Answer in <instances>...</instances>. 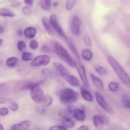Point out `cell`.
<instances>
[{
    "label": "cell",
    "mask_w": 130,
    "mask_h": 130,
    "mask_svg": "<svg viewBox=\"0 0 130 130\" xmlns=\"http://www.w3.org/2000/svg\"><path fill=\"white\" fill-rule=\"evenodd\" d=\"M108 62L110 64V67L113 69L114 72L117 75L119 79L126 86L129 88L130 86V77L124 69L121 67L120 63L116 60L114 57L112 55L107 56Z\"/></svg>",
    "instance_id": "cell-1"
},
{
    "label": "cell",
    "mask_w": 130,
    "mask_h": 130,
    "mask_svg": "<svg viewBox=\"0 0 130 130\" xmlns=\"http://www.w3.org/2000/svg\"><path fill=\"white\" fill-rule=\"evenodd\" d=\"M53 65L55 67V68L57 69L58 70V71L60 72V74L61 76H62V77H63L69 85H71V86H73V87H78V86H79L80 82L79 81L78 79L76 77H75L74 76L71 74L66 69V68L63 66V65L57 62H53Z\"/></svg>",
    "instance_id": "cell-2"
},
{
    "label": "cell",
    "mask_w": 130,
    "mask_h": 130,
    "mask_svg": "<svg viewBox=\"0 0 130 130\" xmlns=\"http://www.w3.org/2000/svg\"><path fill=\"white\" fill-rule=\"evenodd\" d=\"M53 50L62 60L67 63L69 66L71 67H76V63L75 61L72 59L67 51L58 42H54L53 43Z\"/></svg>",
    "instance_id": "cell-3"
},
{
    "label": "cell",
    "mask_w": 130,
    "mask_h": 130,
    "mask_svg": "<svg viewBox=\"0 0 130 130\" xmlns=\"http://www.w3.org/2000/svg\"><path fill=\"white\" fill-rule=\"evenodd\" d=\"M59 99L63 104H72L78 99V93L70 88H66L62 89L60 91Z\"/></svg>",
    "instance_id": "cell-4"
},
{
    "label": "cell",
    "mask_w": 130,
    "mask_h": 130,
    "mask_svg": "<svg viewBox=\"0 0 130 130\" xmlns=\"http://www.w3.org/2000/svg\"><path fill=\"white\" fill-rule=\"evenodd\" d=\"M95 99H96V102L99 104V105H100V107L104 110V111L106 112L107 113L109 114H114V110H113L112 108L110 107V105H109V103L106 101V100L105 99V98L103 96V95L100 93L99 91H95Z\"/></svg>",
    "instance_id": "cell-5"
},
{
    "label": "cell",
    "mask_w": 130,
    "mask_h": 130,
    "mask_svg": "<svg viewBox=\"0 0 130 130\" xmlns=\"http://www.w3.org/2000/svg\"><path fill=\"white\" fill-rule=\"evenodd\" d=\"M51 58L48 55H41L36 57L32 60L30 62V66L34 67L46 66L50 63Z\"/></svg>",
    "instance_id": "cell-6"
},
{
    "label": "cell",
    "mask_w": 130,
    "mask_h": 130,
    "mask_svg": "<svg viewBox=\"0 0 130 130\" xmlns=\"http://www.w3.org/2000/svg\"><path fill=\"white\" fill-rule=\"evenodd\" d=\"M50 20L51 23H52V25H53V29H54V30L58 33V35H59L60 36L62 37V38H63L64 39H66V41L68 40V38H67L65 31L63 30L62 27L60 25L59 22H58V19H57V17L56 16V15H55V14H52V15L50 16Z\"/></svg>",
    "instance_id": "cell-7"
},
{
    "label": "cell",
    "mask_w": 130,
    "mask_h": 130,
    "mask_svg": "<svg viewBox=\"0 0 130 130\" xmlns=\"http://www.w3.org/2000/svg\"><path fill=\"white\" fill-rule=\"evenodd\" d=\"M81 21L80 18L77 15H74L72 18L70 24V28H71V32L74 36H77L79 34L80 30H81Z\"/></svg>",
    "instance_id": "cell-8"
},
{
    "label": "cell",
    "mask_w": 130,
    "mask_h": 130,
    "mask_svg": "<svg viewBox=\"0 0 130 130\" xmlns=\"http://www.w3.org/2000/svg\"><path fill=\"white\" fill-rule=\"evenodd\" d=\"M44 96L45 95L44 94V91L39 87V86H36L30 91V96L33 101L37 104L42 103Z\"/></svg>",
    "instance_id": "cell-9"
},
{
    "label": "cell",
    "mask_w": 130,
    "mask_h": 130,
    "mask_svg": "<svg viewBox=\"0 0 130 130\" xmlns=\"http://www.w3.org/2000/svg\"><path fill=\"white\" fill-rule=\"evenodd\" d=\"M76 68L77 69L79 76L80 79H81L83 84L86 87H90V83H89L88 80L87 76H86V69H85V67H84L83 65L81 64V63H76Z\"/></svg>",
    "instance_id": "cell-10"
},
{
    "label": "cell",
    "mask_w": 130,
    "mask_h": 130,
    "mask_svg": "<svg viewBox=\"0 0 130 130\" xmlns=\"http://www.w3.org/2000/svg\"><path fill=\"white\" fill-rule=\"evenodd\" d=\"M32 125V122L30 120H25L15 124L10 128L11 130H27L29 129Z\"/></svg>",
    "instance_id": "cell-11"
},
{
    "label": "cell",
    "mask_w": 130,
    "mask_h": 130,
    "mask_svg": "<svg viewBox=\"0 0 130 130\" xmlns=\"http://www.w3.org/2000/svg\"><path fill=\"white\" fill-rule=\"evenodd\" d=\"M42 23H43V25L46 32L49 35H53V32H54V29L51 23L50 20L47 19L45 17H42Z\"/></svg>",
    "instance_id": "cell-12"
},
{
    "label": "cell",
    "mask_w": 130,
    "mask_h": 130,
    "mask_svg": "<svg viewBox=\"0 0 130 130\" xmlns=\"http://www.w3.org/2000/svg\"><path fill=\"white\" fill-rule=\"evenodd\" d=\"M23 34L27 39H33L37 34V29L32 26H29L24 30Z\"/></svg>",
    "instance_id": "cell-13"
},
{
    "label": "cell",
    "mask_w": 130,
    "mask_h": 130,
    "mask_svg": "<svg viewBox=\"0 0 130 130\" xmlns=\"http://www.w3.org/2000/svg\"><path fill=\"white\" fill-rule=\"evenodd\" d=\"M72 113L73 114L75 119L79 122L84 121L85 118H86V114H85V111L81 109H74L72 112Z\"/></svg>",
    "instance_id": "cell-14"
},
{
    "label": "cell",
    "mask_w": 130,
    "mask_h": 130,
    "mask_svg": "<svg viewBox=\"0 0 130 130\" xmlns=\"http://www.w3.org/2000/svg\"><path fill=\"white\" fill-rule=\"evenodd\" d=\"M90 77H91V80H92L94 85L96 86V88H97L98 89H99L100 91H104V83H103V81H102L99 77H98L97 76H95L93 74H90Z\"/></svg>",
    "instance_id": "cell-15"
},
{
    "label": "cell",
    "mask_w": 130,
    "mask_h": 130,
    "mask_svg": "<svg viewBox=\"0 0 130 130\" xmlns=\"http://www.w3.org/2000/svg\"><path fill=\"white\" fill-rule=\"evenodd\" d=\"M81 93L83 99L85 101L88 102H92L93 100V97L92 95H91L90 91L86 90L85 88L82 87L81 88Z\"/></svg>",
    "instance_id": "cell-16"
},
{
    "label": "cell",
    "mask_w": 130,
    "mask_h": 130,
    "mask_svg": "<svg viewBox=\"0 0 130 130\" xmlns=\"http://www.w3.org/2000/svg\"><path fill=\"white\" fill-rule=\"evenodd\" d=\"M93 123L96 128H102L105 124V121L102 116L99 115H95L93 117Z\"/></svg>",
    "instance_id": "cell-17"
},
{
    "label": "cell",
    "mask_w": 130,
    "mask_h": 130,
    "mask_svg": "<svg viewBox=\"0 0 130 130\" xmlns=\"http://www.w3.org/2000/svg\"><path fill=\"white\" fill-rule=\"evenodd\" d=\"M81 56L84 60L90 62L93 59V52L89 49H84L81 52Z\"/></svg>",
    "instance_id": "cell-18"
},
{
    "label": "cell",
    "mask_w": 130,
    "mask_h": 130,
    "mask_svg": "<svg viewBox=\"0 0 130 130\" xmlns=\"http://www.w3.org/2000/svg\"><path fill=\"white\" fill-rule=\"evenodd\" d=\"M0 15L3 17H14L15 16V13L10 9L1 8L0 9Z\"/></svg>",
    "instance_id": "cell-19"
},
{
    "label": "cell",
    "mask_w": 130,
    "mask_h": 130,
    "mask_svg": "<svg viewBox=\"0 0 130 130\" xmlns=\"http://www.w3.org/2000/svg\"><path fill=\"white\" fill-rule=\"evenodd\" d=\"M62 124L67 128H72L76 125V123L71 118L68 117H65L62 120Z\"/></svg>",
    "instance_id": "cell-20"
},
{
    "label": "cell",
    "mask_w": 130,
    "mask_h": 130,
    "mask_svg": "<svg viewBox=\"0 0 130 130\" xmlns=\"http://www.w3.org/2000/svg\"><path fill=\"white\" fill-rule=\"evenodd\" d=\"M39 5L43 10L48 11L51 8V0H39Z\"/></svg>",
    "instance_id": "cell-21"
},
{
    "label": "cell",
    "mask_w": 130,
    "mask_h": 130,
    "mask_svg": "<svg viewBox=\"0 0 130 130\" xmlns=\"http://www.w3.org/2000/svg\"><path fill=\"white\" fill-rule=\"evenodd\" d=\"M53 97L52 96H50V95H46L44 96V99H43V102H42V104H43V106L45 107H48L51 106L53 104Z\"/></svg>",
    "instance_id": "cell-22"
},
{
    "label": "cell",
    "mask_w": 130,
    "mask_h": 130,
    "mask_svg": "<svg viewBox=\"0 0 130 130\" xmlns=\"http://www.w3.org/2000/svg\"><path fill=\"white\" fill-rule=\"evenodd\" d=\"M67 45H68V46L69 47V48L71 49V50L72 51V53L74 54V55L76 56V58H77V59L79 60L80 58H81V57H80V55L79 54L78 51H77V48H76V46H74V44L72 43V41H69V39L68 40H67Z\"/></svg>",
    "instance_id": "cell-23"
},
{
    "label": "cell",
    "mask_w": 130,
    "mask_h": 130,
    "mask_svg": "<svg viewBox=\"0 0 130 130\" xmlns=\"http://www.w3.org/2000/svg\"><path fill=\"white\" fill-rule=\"evenodd\" d=\"M18 58L16 57H9L6 60V66L9 67H13L17 64Z\"/></svg>",
    "instance_id": "cell-24"
},
{
    "label": "cell",
    "mask_w": 130,
    "mask_h": 130,
    "mask_svg": "<svg viewBox=\"0 0 130 130\" xmlns=\"http://www.w3.org/2000/svg\"><path fill=\"white\" fill-rule=\"evenodd\" d=\"M119 85L116 82H110L108 85V89L111 92H116L119 90Z\"/></svg>",
    "instance_id": "cell-25"
},
{
    "label": "cell",
    "mask_w": 130,
    "mask_h": 130,
    "mask_svg": "<svg viewBox=\"0 0 130 130\" xmlns=\"http://www.w3.org/2000/svg\"><path fill=\"white\" fill-rule=\"evenodd\" d=\"M33 59V54L30 52H24L22 55V60L25 62H29Z\"/></svg>",
    "instance_id": "cell-26"
},
{
    "label": "cell",
    "mask_w": 130,
    "mask_h": 130,
    "mask_svg": "<svg viewBox=\"0 0 130 130\" xmlns=\"http://www.w3.org/2000/svg\"><path fill=\"white\" fill-rule=\"evenodd\" d=\"M76 3V0H67L66 3V9L67 11H70L72 10L74 6Z\"/></svg>",
    "instance_id": "cell-27"
},
{
    "label": "cell",
    "mask_w": 130,
    "mask_h": 130,
    "mask_svg": "<svg viewBox=\"0 0 130 130\" xmlns=\"http://www.w3.org/2000/svg\"><path fill=\"white\" fill-rule=\"evenodd\" d=\"M39 86V85L37 83H27L25 85H24V86L22 87V89L23 90H30L31 91L32 90L36 88V86Z\"/></svg>",
    "instance_id": "cell-28"
},
{
    "label": "cell",
    "mask_w": 130,
    "mask_h": 130,
    "mask_svg": "<svg viewBox=\"0 0 130 130\" xmlns=\"http://www.w3.org/2000/svg\"><path fill=\"white\" fill-rule=\"evenodd\" d=\"M95 68V71H96L97 73H99V74H101V75H104V74H107V71L105 70V69L104 68V67L101 66H99V65H96L94 67Z\"/></svg>",
    "instance_id": "cell-29"
},
{
    "label": "cell",
    "mask_w": 130,
    "mask_h": 130,
    "mask_svg": "<svg viewBox=\"0 0 130 130\" xmlns=\"http://www.w3.org/2000/svg\"><path fill=\"white\" fill-rule=\"evenodd\" d=\"M9 108L12 111H17L19 109V106L17 103L15 102L10 101V105H9Z\"/></svg>",
    "instance_id": "cell-30"
},
{
    "label": "cell",
    "mask_w": 130,
    "mask_h": 130,
    "mask_svg": "<svg viewBox=\"0 0 130 130\" xmlns=\"http://www.w3.org/2000/svg\"><path fill=\"white\" fill-rule=\"evenodd\" d=\"M83 41L85 44L88 46L91 47L92 46V41H91V38L88 35H85L83 37Z\"/></svg>",
    "instance_id": "cell-31"
},
{
    "label": "cell",
    "mask_w": 130,
    "mask_h": 130,
    "mask_svg": "<svg viewBox=\"0 0 130 130\" xmlns=\"http://www.w3.org/2000/svg\"><path fill=\"white\" fill-rule=\"evenodd\" d=\"M17 49L19 51H22L26 48L27 45L24 41H19L17 43Z\"/></svg>",
    "instance_id": "cell-32"
},
{
    "label": "cell",
    "mask_w": 130,
    "mask_h": 130,
    "mask_svg": "<svg viewBox=\"0 0 130 130\" xmlns=\"http://www.w3.org/2000/svg\"><path fill=\"white\" fill-rule=\"evenodd\" d=\"M122 103L123 105L127 109L130 110V99L128 97H124L122 100Z\"/></svg>",
    "instance_id": "cell-33"
},
{
    "label": "cell",
    "mask_w": 130,
    "mask_h": 130,
    "mask_svg": "<svg viewBox=\"0 0 130 130\" xmlns=\"http://www.w3.org/2000/svg\"><path fill=\"white\" fill-rule=\"evenodd\" d=\"M30 6H27V5L24 6L22 10V13L25 15H30V14L31 13V9L30 8Z\"/></svg>",
    "instance_id": "cell-34"
},
{
    "label": "cell",
    "mask_w": 130,
    "mask_h": 130,
    "mask_svg": "<svg viewBox=\"0 0 130 130\" xmlns=\"http://www.w3.org/2000/svg\"><path fill=\"white\" fill-rule=\"evenodd\" d=\"M38 46H39L38 42L36 40H32L29 43V47L32 50H36L38 48Z\"/></svg>",
    "instance_id": "cell-35"
},
{
    "label": "cell",
    "mask_w": 130,
    "mask_h": 130,
    "mask_svg": "<svg viewBox=\"0 0 130 130\" xmlns=\"http://www.w3.org/2000/svg\"><path fill=\"white\" fill-rule=\"evenodd\" d=\"M51 130H61V129H67V128L63 125H57V126H53L49 128Z\"/></svg>",
    "instance_id": "cell-36"
},
{
    "label": "cell",
    "mask_w": 130,
    "mask_h": 130,
    "mask_svg": "<svg viewBox=\"0 0 130 130\" xmlns=\"http://www.w3.org/2000/svg\"><path fill=\"white\" fill-rule=\"evenodd\" d=\"M9 110L6 107H1L0 108V116H5L7 114H8Z\"/></svg>",
    "instance_id": "cell-37"
},
{
    "label": "cell",
    "mask_w": 130,
    "mask_h": 130,
    "mask_svg": "<svg viewBox=\"0 0 130 130\" xmlns=\"http://www.w3.org/2000/svg\"><path fill=\"white\" fill-rule=\"evenodd\" d=\"M24 1L25 5H27L29 6H32L33 5L34 0H24Z\"/></svg>",
    "instance_id": "cell-38"
},
{
    "label": "cell",
    "mask_w": 130,
    "mask_h": 130,
    "mask_svg": "<svg viewBox=\"0 0 130 130\" xmlns=\"http://www.w3.org/2000/svg\"><path fill=\"white\" fill-rule=\"evenodd\" d=\"M78 130H89L90 129V128H89V127L88 126L86 125H82L80 127H79Z\"/></svg>",
    "instance_id": "cell-39"
},
{
    "label": "cell",
    "mask_w": 130,
    "mask_h": 130,
    "mask_svg": "<svg viewBox=\"0 0 130 130\" xmlns=\"http://www.w3.org/2000/svg\"><path fill=\"white\" fill-rule=\"evenodd\" d=\"M10 100H9V99H3V98L1 97V99H0V104H3V103H6L7 102L10 101Z\"/></svg>",
    "instance_id": "cell-40"
},
{
    "label": "cell",
    "mask_w": 130,
    "mask_h": 130,
    "mask_svg": "<svg viewBox=\"0 0 130 130\" xmlns=\"http://www.w3.org/2000/svg\"><path fill=\"white\" fill-rule=\"evenodd\" d=\"M42 51L47 53V52H48L50 51V48H48V46H44L43 47V48H42Z\"/></svg>",
    "instance_id": "cell-41"
},
{
    "label": "cell",
    "mask_w": 130,
    "mask_h": 130,
    "mask_svg": "<svg viewBox=\"0 0 130 130\" xmlns=\"http://www.w3.org/2000/svg\"><path fill=\"white\" fill-rule=\"evenodd\" d=\"M3 32H4V27L2 26V25H1V26H0V34H2Z\"/></svg>",
    "instance_id": "cell-42"
},
{
    "label": "cell",
    "mask_w": 130,
    "mask_h": 130,
    "mask_svg": "<svg viewBox=\"0 0 130 130\" xmlns=\"http://www.w3.org/2000/svg\"><path fill=\"white\" fill-rule=\"evenodd\" d=\"M3 43V39L1 38V39H0V46H2Z\"/></svg>",
    "instance_id": "cell-43"
},
{
    "label": "cell",
    "mask_w": 130,
    "mask_h": 130,
    "mask_svg": "<svg viewBox=\"0 0 130 130\" xmlns=\"http://www.w3.org/2000/svg\"><path fill=\"white\" fill-rule=\"evenodd\" d=\"M0 129H1V130H4V127L2 124H0Z\"/></svg>",
    "instance_id": "cell-44"
},
{
    "label": "cell",
    "mask_w": 130,
    "mask_h": 130,
    "mask_svg": "<svg viewBox=\"0 0 130 130\" xmlns=\"http://www.w3.org/2000/svg\"><path fill=\"white\" fill-rule=\"evenodd\" d=\"M129 88H130V86H129Z\"/></svg>",
    "instance_id": "cell-45"
}]
</instances>
